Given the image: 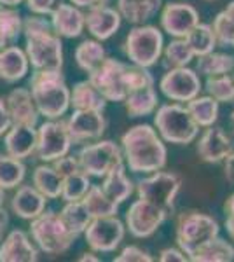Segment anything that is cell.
<instances>
[{
  "instance_id": "cb8c5ba5",
  "label": "cell",
  "mask_w": 234,
  "mask_h": 262,
  "mask_svg": "<svg viewBox=\"0 0 234 262\" xmlns=\"http://www.w3.org/2000/svg\"><path fill=\"white\" fill-rule=\"evenodd\" d=\"M30 72V61L25 49L16 44L0 49V79L4 82L14 84L25 79Z\"/></svg>"
},
{
  "instance_id": "9f6ffc18",
  "label": "cell",
  "mask_w": 234,
  "mask_h": 262,
  "mask_svg": "<svg viewBox=\"0 0 234 262\" xmlns=\"http://www.w3.org/2000/svg\"><path fill=\"white\" fill-rule=\"evenodd\" d=\"M224 12H225V14H227L229 18H231V19L234 21V0H232L231 4H229L227 7H225V9H224Z\"/></svg>"
},
{
  "instance_id": "b9f144b4",
  "label": "cell",
  "mask_w": 234,
  "mask_h": 262,
  "mask_svg": "<svg viewBox=\"0 0 234 262\" xmlns=\"http://www.w3.org/2000/svg\"><path fill=\"white\" fill-rule=\"evenodd\" d=\"M214 33L217 39V46L222 48H234V21L222 11L214 19Z\"/></svg>"
},
{
  "instance_id": "5bb4252c",
  "label": "cell",
  "mask_w": 234,
  "mask_h": 262,
  "mask_svg": "<svg viewBox=\"0 0 234 262\" xmlns=\"http://www.w3.org/2000/svg\"><path fill=\"white\" fill-rule=\"evenodd\" d=\"M159 90L168 100L187 103L201 93L203 84L196 70L189 67H173L161 77Z\"/></svg>"
},
{
  "instance_id": "74e56055",
  "label": "cell",
  "mask_w": 234,
  "mask_h": 262,
  "mask_svg": "<svg viewBox=\"0 0 234 262\" xmlns=\"http://www.w3.org/2000/svg\"><path fill=\"white\" fill-rule=\"evenodd\" d=\"M234 70V56L227 53H211L199 56L198 60V72L206 77L211 75H222V74H231Z\"/></svg>"
},
{
  "instance_id": "277c9868",
  "label": "cell",
  "mask_w": 234,
  "mask_h": 262,
  "mask_svg": "<svg viewBox=\"0 0 234 262\" xmlns=\"http://www.w3.org/2000/svg\"><path fill=\"white\" fill-rule=\"evenodd\" d=\"M30 238L46 255H61L69 252L77 236L72 232L56 212H42L39 217L30 221Z\"/></svg>"
},
{
  "instance_id": "d6a6232c",
  "label": "cell",
  "mask_w": 234,
  "mask_h": 262,
  "mask_svg": "<svg viewBox=\"0 0 234 262\" xmlns=\"http://www.w3.org/2000/svg\"><path fill=\"white\" fill-rule=\"evenodd\" d=\"M194 262H232L234 260V247L224 238H214L203 245L194 255L189 257Z\"/></svg>"
},
{
  "instance_id": "681fc988",
  "label": "cell",
  "mask_w": 234,
  "mask_h": 262,
  "mask_svg": "<svg viewBox=\"0 0 234 262\" xmlns=\"http://www.w3.org/2000/svg\"><path fill=\"white\" fill-rule=\"evenodd\" d=\"M11 128V117L6 107V100L0 96V138L6 135V131Z\"/></svg>"
},
{
  "instance_id": "44dd1931",
  "label": "cell",
  "mask_w": 234,
  "mask_h": 262,
  "mask_svg": "<svg viewBox=\"0 0 234 262\" xmlns=\"http://www.w3.org/2000/svg\"><path fill=\"white\" fill-rule=\"evenodd\" d=\"M6 107L11 117V124L37 126L40 114L35 107L28 88H14L6 98Z\"/></svg>"
},
{
  "instance_id": "f1b7e54d",
  "label": "cell",
  "mask_w": 234,
  "mask_h": 262,
  "mask_svg": "<svg viewBox=\"0 0 234 262\" xmlns=\"http://www.w3.org/2000/svg\"><path fill=\"white\" fill-rule=\"evenodd\" d=\"M32 185L39 192L44 194L48 200H58V198L61 196L63 177H59L58 171L54 170L51 164L44 163L33 170Z\"/></svg>"
},
{
  "instance_id": "60d3db41",
  "label": "cell",
  "mask_w": 234,
  "mask_h": 262,
  "mask_svg": "<svg viewBox=\"0 0 234 262\" xmlns=\"http://www.w3.org/2000/svg\"><path fill=\"white\" fill-rule=\"evenodd\" d=\"M166 67H187L194 60V53L190 51L185 39H175L163 49Z\"/></svg>"
},
{
  "instance_id": "1f68e13d",
  "label": "cell",
  "mask_w": 234,
  "mask_h": 262,
  "mask_svg": "<svg viewBox=\"0 0 234 262\" xmlns=\"http://www.w3.org/2000/svg\"><path fill=\"white\" fill-rule=\"evenodd\" d=\"M82 205L86 206L88 213L91 215V219L96 217H110V215H117L119 212V203L112 201L107 194L103 192V189L100 185L91 184L86 196L82 198Z\"/></svg>"
},
{
  "instance_id": "83f0119b",
  "label": "cell",
  "mask_w": 234,
  "mask_h": 262,
  "mask_svg": "<svg viewBox=\"0 0 234 262\" xmlns=\"http://www.w3.org/2000/svg\"><path fill=\"white\" fill-rule=\"evenodd\" d=\"M122 103L130 117H145L156 112V108L159 107V98L154 86H145L127 93Z\"/></svg>"
},
{
  "instance_id": "4316f807",
  "label": "cell",
  "mask_w": 234,
  "mask_h": 262,
  "mask_svg": "<svg viewBox=\"0 0 234 262\" xmlns=\"http://www.w3.org/2000/svg\"><path fill=\"white\" fill-rule=\"evenodd\" d=\"M109 101L91 84V81H80L70 90V107L74 111H105Z\"/></svg>"
},
{
  "instance_id": "6da1fadb",
  "label": "cell",
  "mask_w": 234,
  "mask_h": 262,
  "mask_svg": "<svg viewBox=\"0 0 234 262\" xmlns=\"http://www.w3.org/2000/svg\"><path fill=\"white\" fill-rule=\"evenodd\" d=\"M121 150L124 164L133 173L159 171L168 161L164 140L151 124L131 126L121 138Z\"/></svg>"
},
{
  "instance_id": "e575fe53",
  "label": "cell",
  "mask_w": 234,
  "mask_h": 262,
  "mask_svg": "<svg viewBox=\"0 0 234 262\" xmlns=\"http://www.w3.org/2000/svg\"><path fill=\"white\" fill-rule=\"evenodd\" d=\"M23 35V16L14 7L0 4V37L6 46H12Z\"/></svg>"
},
{
  "instance_id": "9c48e42d",
  "label": "cell",
  "mask_w": 234,
  "mask_h": 262,
  "mask_svg": "<svg viewBox=\"0 0 234 262\" xmlns=\"http://www.w3.org/2000/svg\"><path fill=\"white\" fill-rule=\"evenodd\" d=\"M77 158L80 170L95 179H103L110 170L124 163L121 145L112 140H98L84 145L79 150Z\"/></svg>"
},
{
  "instance_id": "ac0fdd59",
  "label": "cell",
  "mask_w": 234,
  "mask_h": 262,
  "mask_svg": "<svg viewBox=\"0 0 234 262\" xmlns=\"http://www.w3.org/2000/svg\"><path fill=\"white\" fill-rule=\"evenodd\" d=\"M198 156L205 163H222L225 158L234 150V143L227 133L219 126H208L205 133L199 137L198 142Z\"/></svg>"
},
{
  "instance_id": "4dcf8cb0",
  "label": "cell",
  "mask_w": 234,
  "mask_h": 262,
  "mask_svg": "<svg viewBox=\"0 0 234 262\" xmlns=\"http://www.w3.org/2000/svg\"><path fill=\"white\" fill-rule=\"evenodd\" d=\"M185 108L189 111L190 117H193L199 128L214 126L217 119H219V101L215 98H211L210 95L208 96L198 95L196 98L187 101Z\"/></svg>"
},
{
  "instance_id": "d590c367",
  "label": "cell",
  "mask_w": 234,
  "mask_h": 262,
  "mask_svg": "<svg viewBox=\"0 0 234 262\" xmlns=\"http://www.w3.org/2000/svg\"><path fill=\"white\" fill-rule=\"evenodd\" d=\"M187 44H189L190 51L194 53V58L205 56V54L211 53L217 48V39L214 28L206 23H198L196 27L187 33L185 37Z\"/></svg>"
},
{
  "instance_id": "ffe728a7",
  "label": "cell",
  "mask_w": 234,
  "mask_h": 262,
  "mask_svg": "<svg viewBox=\"0 0 234 262\" xmlns=\"http://www.w3.org/2000/svg\"><path fill=\"white\" fill-rule=\"evenodd\" d=\"M122 18L117 9L101 4V6L89 7L86 12V28L96 40H109L121 28Z\"/></svg>"
},
{
  "instance_id": "7a4b0ae2",
  "label": "cell",
  "mask_w": 234,
  "mask_h": 262,
  "mask_svg": "<svg viewBox=\"0 0 234 262\" xmlns=\"http://www.w3.org/2000/svg\"><path fill=\"white\" fill-rule=\"evenodd\" d=\"M25 53L33 70H61L63 42L46 16L33 14L23 18Z\"/></svg>"
},
{
  "instance_id": "3957f363",
  "label": "cell",
  "mask_w": 234,
  "mask_h": 262,
  "mask_svg": "<svg viewBox=\"0 0 234 262\" xmlns=\"http://www.w3.org/2000/svg\"><path fill=\"white\" fill-rule=\"evenodd\" d=\"M28 90L35 107L46 119H59L70 108V88L61 70H33Z\"/></svg>"
},
{
  "instance_id": "11a10c76",
  "label": "cell",
  "mask_w": 234,
  "mask_h": 262,
  "mask_svg": "<svg viewBox=\"0 0 234 262\" xmlns=\"http://www.w3.org/2000/svg\"><path fill=\"white\" fill-rule=\"evenodd\" d=\"M21 2H25V0H0V4L7 7H18Z\"/></svg>"
},
{
  "instance_id": "f546056e",
  "label": "cell",
  "mask_w": 234,
  "mask_h": 262,
  "mask_svg": "<svg viewBox=\"0 0 234 262\" xmlns=\"http://www.w3.org/2000/svg\"><path fill=\"white\" fill-rule=\"evenodd\" d=\"M74 58L80 70L86 72V74H91V72L98 69V67L101 65V61L107 58V51H105L100 40L86 39L75 48Z\"/></svg>"
},
{
  "instance_id": "d4e9b609",
  "label": "cell",
  "mask_w": 234,
  "mask_h": 262,
  "mask_svg": "<svg viewBox=\"0 0 234 262\" xmlns=\"http://www.w3.org/2000/svg\"><path fill=\"white\" fill-rule=\"evenodd\" d=\"M163 0H117V11L131 25H145L159 12Z\"/></svg>"
},
{
  "instance_id": "bcb514c9",
  "label": "cell",
  "mask_w": 234,
  "mask_h": 262,
  "mask_svg": "<svg viewBox=\"0 0 234 262\" xmlns=\"http://www.w3.org/2000/svg\"><path fill=\"white\" fill-rule=\"evenodd\" d=\"M32 14L49 16L53 7L56 6V0H25Z\"/></svg>"
},
{
  "instance_id": "6125c7cd",
  "label": "cell",
  "mask_w": 234,
  "mask_h": 262,
  "mask_svg": "<svg viewBox=\"0 0 234 262\" xmlns=\"http://www.w3.org/2000/svg\"><path fill=\"white\" fill-rule=\"evenodd\" d=\"M232 72H234V70H232ZM232 81H234V75H232Z\"/></svg>"
},
{
  "instance_id": "f5cc1de1",
  "label": "cell",
  "mask_w": 234,
  "mask_h": 262,
  "mask_svg": "<svg viewBox=\"0 0 234 262\" xmlns=\"http://www.w3.org/2000/svg\"><path fill=\"white\" fill-rule=\"evenodd\" d=\"M70 4L77 7H95V6H101V4H109L110 0H69Z\"/></svg>"
},
{
  "instance_id": "ab89813d",
  "label": "cell",
  "mask_w": 234,
  "mask_h": 262,
  "mask_svg": "<svg viewBox=\"0 0 234 262\" xmlns=\"http://www.w3.org/2000/svg\"><path fill=\"white\" fill-rule=\"evenodd\" d=\"M205 90L219 103H232L234 101V81H232V75L229 74L208 77Z\"/></svg>"
},
{
  "instance_id": "680465c9",
  "label": "cell",
  "mask_w": 234,
  "mask_h": 262,
  "mask_svg": "<svg viewBox=\"0 0 234 262\" xmlns=\"http://www.w3.org/2000/svg\"><path fill=\"white\" fill-rule=\"evenodd\" d=\"M2 48H6V42H4L2 37H0V49H2Z\"/></svg>"
},
{
  "instance_id": "8d00e7d4",
  "label": "cell",
  "mask_w": 234,
  "mask_h": 262,
  "mask_svg": "<svg viewBox=\"0 0 234 262\" xmlns=\"http://www.w3.org/2000/svg\"><path fill=\"white\" fill-rule=\"evenodd\" d=\"M59 217H61L65 226L69 227L77 238L80 234H84L88 224L91 222V215L88 213L82 201H67L65 206L61 208V212H59Z\"/></svg>"
},
{
  "instance_id": "816d5d0a",
  "label": "cell",
  "mask_w": 234,
  "mask_h": 262,
  "mask_svg": "<svg viewBox=\"0 0 234 262\" xmlns=\"http://www.w3.org/2000/svg\"><path fill=\"white\" fill-rule=\"evenodd\" d=\"M7 227H9V213H7V210L4 206H0V242L4 239Z\"/></svg>"
},
{
  "instance_id": "94428289",
  "label": "cell",
  "mask_w": 234,
  "mask_h": 262,
  "mask_svg": "<svg viewBox=\"0 0 234 262\" xmlns=\"http://www.w3.org/2000/svg\"><path fill=\"white\" fill-rule=\"evenodd\" d=\"M208 2H214V0H208Z\"/></svg>"
},
{
  "instance_id": "ba28073f",
  "label": "cell",
  "mask_w": 234,
  "mask_h": 262,
  "mask_svg": "<svg viewBox=\"0 0 234 262\" xmlns=\"http://www.w3.org/2000/svg\"><path fill=\"white\" fill-rule=\"evenodd\" d=\"M182 189V179L172 171H154L148 177L138 180L137 194L138 198L145 200L152 205L163 208L166 213L173 212L175 200Z\"/></svg>"
},
{
  "instance_id": "db71d44e",
  "label": "cell",
  "mask_w": 234,
  "mask_h": 262,
  "mask_svg": "<svg viewBox=\"0 0 234 262\" xmlns=\"http://www.w3.org/2000/svg\"><path fill=\"white\" fill-rule=\"evenodd\" d=\"M79 262H88V260H91V262H100V257H96L93 252H86V253H82V255L77 259Z\"/></svg>"
},
{
  "instance_id": "30bf717a",
  "label": "cell",
  "mask_w": 234,
  "mask_h": 262,
  "mask_svg": "<svg viewBox=\"0 0 234 262\" xmlns=\"http://www.w3.org/2000/svg\"><path fill=\"white\" fill-rule=\"evenodd\" d=\"M72 138L67 129V122L59 119H46L37 129L35 158L42 163H53L54 159L69 154L72 149Z\"/></svg>"
},
{
  "instance_id": "2e32d148",
  "label": "cell",
  "mask_w": 234,
  "mask_h": 262,
  "mask_svg": "<svg viewBox=\"0 0 234 262\" xmlns=\"http://www.w3.org/2000/svg\"><path fill=\"white\" fill-rule=\"evenodd\" d=\"M199 23V12L190 4L169 2L161 12V27L168 35L175 39H185L196 25Z\"/></svg>"
},
{
  "instance_id": "f6af8a7d",
  "label": "cell",
  "mask_w": 234,
  "mask_h": 262,
  "mask_svg": "<svg viewBox=\"0 0 234 262\" xmlns=\"http://www.w3.org/2000/svg\"><path fill=\"white\" fill-rule=\"evenodd\" d=\"M154 259L151 257V253L142 250L137 245H130V247L122 248L119 252V255L114 257V262H152Z\"/></svg>"
},
{
  "instance_id": "e0dca14e",
  "label": "cell",
  "mask_w": 234,
  "mask_h": 262,
  "mask_svg": "<svg viewBox=\"0 0 234 262\" xmlns=\"http://www.w3.org/2000/svg\"><path fill=\"white\" fill-rule=\"evenodd\" d=\"M51 27L56 35L61 39H77L84 33L86 28V14L80 7L67 2H56L51 11Z\"/></svg>"
},
{
  "instance_id": "5b68a950",
  "label": "cell",
  "mask_w": 234,
  "mask_h": 262,
  "mask_svg": "<svg viewBox=\"0 0 234 262\" xmlns=\"http://www.w3.org/2000/svg\"><path fill=\"white\" fill-rule=\"evenodd\" d=\"M154 126L164 142L175 145L193 143L199 133V126L180 103H164L157 107L154 112Z\"/></svg>"
},
{
  "instance_id": "603a6c76",
  "label": "cell",
  "mask_w": 234,
  "mask_h": 262,
  "mask_svg": "<svg viewBox=\"0 0 234 262\" xmlns=\"http://www.w3.org/2000/svg\"><path fill=\"white\" fill-rule=\"evenodd\" d=\"M46 205H48V198L37 191L33 185H18L11 200L12 213L23 221H32L39 217L46 210Z\"/></svg>"
},
{
  "instance_id": "8992f818",
  "label": "cell",
  "mask_w": 234,
  "mask_h": 262,
  "mask_svg": "<svg viewBox=\"0 0 234 262\" xmlns=\"http://www.w3.org/2000/svg\"><path fill=\"white\" fill-rule=\"evenodd\" d=\"M220 227L214 217L201 212H184L178 215L175 227L177 245L187 257L194 255L210 239L219 236Z\"/></svg>"
},
{
  "instance_id": "91938a15",
  "label": "cell",
  "mask_w": 234,
  "mask_h": 262,
  "mask_svg": "<svg viewBox=\"0 0 234 262\" xmlns=\"http://www.w3.org/2000/svg\"><path fill=\"white\" fill-rule=\"evenodd\" d=\"M231 121H232V131H234V112H232V117H231Z\"/></svg>"
},
{
  "instance_id": "d6986e66",
  "label": "cell",
  "mask_w": 234,
  "mask_h": 262,
  "mask_svg": "<svg viewBox=\"0 0 234 262\" xmlns=\"http://www.w3.org/2000/svg\"><path fill=\"white\" fill-rule=\"evenodd\" d=\"M39 248L21 229H12L0 242V262H37Z\"/></svg>"
},
{
  "instance_id": "484cf974",
  "label": "cell",
  "mask_w": 234,
  "mask_h": 262,
  "mask_svg": "<svg viewBox=\"0 0 234 262\" xmlns=\"http://www.w3.org/2000/svg\"><path fill=\"white\" fill-rule=\"evenodd\" d=\"M103 189V192L107 194L112 201L116 203H124L130 200V196L135 192V184L130 177L126 175V166L124 163L116 166L114 170H110L107 175L103 177V182L100 185Z\"/></svg>"
},
{
  "instance_id": "7bdbcfd3",
  "label": "cell",
  "mask_w": 234,
  "mask_h": 262,
  "mask_svg": "<svg viewBox=\"0 0 234 262\" xmlns=\"http://www.w3.org/2000/svg\"><path fill=\"white\" fill-rule=\"evenodd\" d=\"M124 82L127 93L133 90H140L145 86H154V77L145 67L138 65H126L124 70Z\"/></svg>"
},
{
  "instance_id": "836d02e7",
  "label": "cell",
  "mask_w": 234,
  "mask_h": 262,
  "mask_svg": "<svg viewBox=\"0 0 234 262\" xmlns=\"http://www.w3.org/2000/svg\"><path fill=\"white\" fill-rule=\"evenodd\" d=\"M27 177V166L23 159L12 158L9 154H0V187L11 191L23 184Z\"/></svg>"
},
{
  "instance_id": "ee69618b",
  "label": "cell",
  "mask_w": 234,
  "mask_h": 262,
  "mask_svg": "<svg viewBox=\"0 0 234 262\" xmlns=\"http://www.w3.org/2000/svg\"><path fill=\"white\" fill-rule=\"evenodd\" d=\"M51 166H53L54 170L58 171V175L63 177V179L80 170L79 158H77V156H72L70 152H69V154H65V156H61V158L54 159V161L51 163Z\"/></svg>"
},
{
  "instance_id": "4fadbf2b",
  "label": "cell",
  "mask_w": 234,
  "mask_h": 262,
  "mask_svg": "<svg viewBox=\"0 0 234 262\" xmlns=\"http://www.w3.org/2000/svg\"><path fill=\"white\" fill-rule=\"evenodd\" d=\"M166 217H168V213H166L163 208H159V206L138 198V200L131 203L130 208H127L124 226H126V231H130V234L133 236V238L143 239V238H151V236L164 224Z\"/></svg>"
},
{
  "instance_id": "f907efd6",
  "label": "cell",
  "mask_w": 234,
  "mask_h": 262,
  "mask_svg": "<svg viewBox=\"0 0 234 262\" xmlns=\"http://www.w3.org/2000/svg\"><path fill=\"white\" fill-rule=\"evenodd\" d=\"M224 177L229 184L234 185V150L224 159Z\"/></svg>"
},
{
  "instance_id": "8fae6325",
  "label": "cell",
  "mask_w": 234,
  "mask_h": 262,
  "mask_svg": "<svg viewBox=\"0 0 234 262\" xmlns=\"http://www.w3.org/2000/svg\"><path fill=\"white\" fill-rule=\"evenodd\" d=\"M126 234V226L117 219V215L110 217L91 219L84 231V238L93 252L110 253L116 252L122 243Z\"/></svg>"
},
{
  "instance_id": "6f0895ef",
  "label": "cell",
  "mask_w": 234,
  "mask_h": 262,
  "mask_svg": "<svg viewBox=\"0 0 234 262\" xmlns=\"http://www.w3.org/2000/svg\"><path fill=\"white\" fill-rule=\"evenodd\" d=\"M4 203H6V191L0 187V206H4Z\"/></svg>"
},
{
  "instance_id": "9a60e30c",
  "label": "cell",
  "mask_w": 234,
  "mask_h": 262,
  "mask_svg": "<svg viewBox=\"0 0 234 262\" xmlns=\"http://www.w3.org/2000/svg\"><path fill=\"white\" fill-rule=\"evenodd\" d=\"M65 122L72 143L100 140L107 129V119L101 111H74Z\"/></svg>"
},
{
  "instance_id": "f35d334b",
  "label": "cell",
  "mask_w": 234,
  "mask_h": 262,
  "mask_svg": "<svg viewBox=\"0 0 234 262\" xmlns=\"http://www.w3.org/2000/svg\"><path fill=\"white\" fill-rule=\"evenodd\" d=\"M91 177L88 173H84L82 170L72 173V175L63 179V187H61V200L63 201H80L86 192L91 187Z\"/></svg>"
},
{
  "instance_id": "c3c4849f",
  "label": "cell",
  "mask_w": 234,
  "mask_h": 262,
  "mask_svg": "<svg viewBox=\"0 0 234 262\" xmlns=\"http://www.w3.org/2000/svg\"><path fill=\"white\" fill-rule=\"evenodd\" d=\"M159 260L161 262H187L189 257H187L180 248H164V250L159 252Z\"/></svg>"
},
{
  "instance_id": "7c38bea8",
  "label": "cell",
  "mask_w": 234,
  "mask_h": 262,
  "mask_svg": "<svg viewBox=\"0 0 234 262\" xmlns=\"http://www.w3.org/2000/svg\"><path fill=\"white\" fill-rule=\"evenodd\" d=\"M124 70H126V63L119 61L116 58H105L101 61V65L88 75L91 84L103 95L105 100L121 103L127 96Z\"/></svg>"
},
{
  "instance_id": "7402d4cb",
  "label": "cell",
  "mask_w": 234,
  "mask_h": 262,
  "mask_svg": "<svg viewBox=\"0 0 234 262\" xmlns=\"http://www.w3.org/2000/svg\"><path fill=\"white\" fill-rule=\"evenodd\" d=\"M4 147L12 158L27 159L35 154L37 147V128L25 124H11L4 135Z\"/></svg>"
},
{
  "instance_id": "52a82bcc",
  "label": "cell",
  "mask_w": 234,
  "mask_h": 262,
  "mask_svg": "<svg viewBox=\"0 0 234 262\" xmlns=\"http://www.w3.org/2000/svg\"><path fill=\"white\" fill-rule=\"evenodd\" d=\"M164 49L163 32L152 25H135L124 40V54L133 65L151 69Z\"/></svg>"
},
{
  "instance_id": "7dc6e473",
  "label": "cell",
  "mask_w": 234,
  "mask_h": 262,
  "mask_svg": "<svg viewBox=\"0 0 234 262\" xmlns=\"http://www.w3.org/2000/svg\"><path fill=\"white\" fill-rule=\"evenodd\" d=\"M224 210H225V231H227L229 238L234 242V192L227 198Z\"/></svg>"
}]
</instances>
